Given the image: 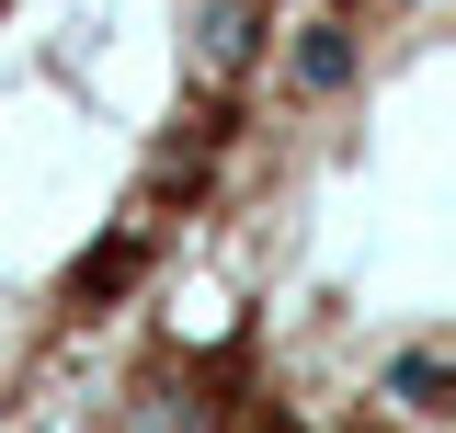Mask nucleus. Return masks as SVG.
<instances>
[{"label": "nucleus", "mask_w": 456, "mask_h": 433, "mask_svg": "<svg viewBox=\"0 0 456 433\" xmlns=\"http://www.w3.org/2000/svg\"><path fill=\"white\" fill-rule=\"evenodd\" d=\"M103 354L137 433H456V0H285Z\"/></svg>", "instance_id": "f257e3e1"}, {"label": "nucleus", "mask_w": 456, "mask_h": 433, "mask_svg": "<svg viewBox=\"0 0 456 433\" xmlns=\"http://www.w3.org/2000/svg\"><path fill=\"white\" fill-rule=\"evenodd\" d=\"M274 46L285 0H0V433L126 331Z\"/></svg>", "instance_id": "f03ea898"}]
</instances>
